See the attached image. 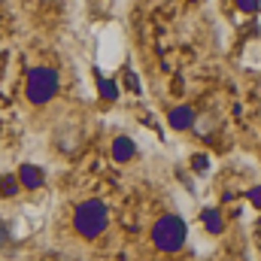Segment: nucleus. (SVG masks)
Wrapping results in <instances>:
<instances>
[{
	"label": "nucleus",
	"mask_w": 261,
	"mask_h": 261,
	"mask_svg": "<svg viewBox=\"0 0 261 261\" xmlns=\"http://www.w3.org/2000/svg\"><path fill=\"white\" fill-rule=\"evenodd\" d=\"M107 225H110V213H107L103 200H97V197L82 200V203L76 206V213H73V228H76L85 240L100 237V234L107 231Z\"/></svg>",
	"instance_id": "nucleus-1"
},
{
	"label": "nucleus",
	"mask_w": 261,
	"mask_h": 261,
	"mask_svg": "<svg viewBox=\"0 0 261 261\" xmlns=\"http://www.w3.org/2000/svg\"><path fill=\"white\" fill-rule=\"evenodd\" d=\"M186 237H189V225L179 219V216H161L152 228V240L161 252H176L186 246Z\"/></svg>",
	"instance_id": "nucleus-2"
},
{
	"label": "nucleus",
	"mask_w": 261,
	"mask_h": 261,
	"mask_svg": "<svg viewBox=\"0 0 261 261\" xmlns=\"http://www.w3.org/2000/svg\"><path fill=\"white\" fill-rule=\"evenodd\" d=\"M58 91V73L52 67H34L28 73V100L31 103H49Z\"/></svg>",
	"instance_id": "nucleus-3"
},
{
	"label": "nucleus",
	"mask_w": 261,
	"mask_h": 261,
	"mask_svg": "<svg viewBox=\"0 0 261 261\" xmlns=\"http://www.w3.org/2000/svg\"><path fill=\"white\" fill-rule=\"evenodd\" d=\"M15 176H18V186L21 189H40L43 186V170L34 167V164H21Z\"/></svg>",
	"instance_id": "nucleus-4"
},
{
	"label": "nucleus",
	"mask_w": 261,
	"mask_h": 261,
	"mask_svg": "<svg viewBox=\"0 0 261 261\" xmlns=\"http://www.w3.org/2000/svg\"><path fill=\"white\" fill-rule=\"evenodd\" d=\"M167 122H170L176 130L192 128V125H195V110H192V107H186V103H182V107H173V110H170V116H167Z\"/></svg>",
	"instance_id": "nucleus-5"
},
{
	"label": "nucleus",
	"mask_w": 261,
	"mask_h": 261,
	"mask_svg": "<svg viewBox=\"0 0 261 261\" xmlns=\"http://www.w3.org/2000/svg\"><path fill=\"white\" fill-rule=\"evenodd\" d=\"M113 158L116 161H130L134 158V140L130 137H116L113 140Z\"/></svg>",
	"instance_id": "nucleus-6"
},
{
	"label": "nucleus",
	"mask_w": 261,
	"mask_h": 261,
	"mask_svg": "<svg viewBox=\"0 0 261 261\" xmlns=\"http://www.w3.org/2000/svg\"><path fill=\"white\" fill-rule=\"evenodd\" d=\"M200 222H203V228L210 234H222L225 231V222H222V213L219 210H203L200 213Z\"/></svg>",
	"instance_id": "nucleus-7"
},
{
	"label": "nucleus",
	"mask_w": 261,
	"mask_h": 261,
	"mask_svg": "<svg viewBox=\"0 0 261 261\" xmlns=\"http://www.w3.org/2000/svg\"><path fill=\"white\" fill-rule=\"evenodd\" d=\"M18 189H21V186H18V176H15V173H6V176L0 179V195L3 197H15Z\"/></svg>",
	"instance_id": "nucleus-8"
},
{
	"label": "nucleus",
	"mask_w": 261,
	"mask_h": 261,
	"mask_svg": "<svg viewBox=\"0 0 261 261\" xmlns=\"http://www.w3.org/2000/svg\"><path fill=\"white\" fill-rule=\"evenodd\" d=\"M97 88H100V97H103V100H116V97H119V85H116L113 79H107V76L97 79Z\"/></svg>",
	"instance_id": "nucleus-9"
},
{
	"label": "nucleus",
	"mask_w": 261,
	"mask_h": 261,
	"mask_svg": "<svg viewBox=\"0 0 261 261\" xmlns=\"http://www.w3.org/2000/svg\"><path fill=\"white\" fill-rule=\"evenodd\" d=\"M192 167H195L197 173L203 176V173L210 170V155H195V158H192Z\"/></svg>",
	"instance_id": "nucleus-10"
},
{
	"label": "nucleus",
	"mask_w": 261,
	"mask_h": 261,
	"mask_svg": "<svg viewBox=\"0 0 261 261\" xmlns=\"http://www.w3.org/2000/svg\"><path fill=\"white\" fill-rule=\"evenodd\" d=\"M237 3V9H243V12H258L261 9V0H234Z\"/></svg>",
	"instance_id": "nucleus-11"
},
{
	"label": "nucleus",
	"mask_w": 261,
	"mask_h": 261,
	"mask_svg": "<svg viewBox=\"0 0 261 261\" xmlns=\"http://www.w3.org/2000/svg\"><path fill=\"white\" fill-rule=\"evenodd\" d=\"M246 197H249L255 206H261V186H258V189H249V195H246Z\"/></svg>",
	"instance_id": "nucleus-12"
},
{
	"label": "nucleus",
	"mask_w": 261,
	"mask_h": 261,
	"mask_svg": "<svg viewBox=\"0 0 261 261\" xmlns=\"http://www.w3.org/2000/svg\"><path fill=\"white\" fill-rule=\"evenodd\" d=\"M125 76H128V85H130V88H134V91H140V79H137V76H134L130 70L125 73Z\"/></svg>",
	"instance_id": "nucleus-13"
}]
</instances>
